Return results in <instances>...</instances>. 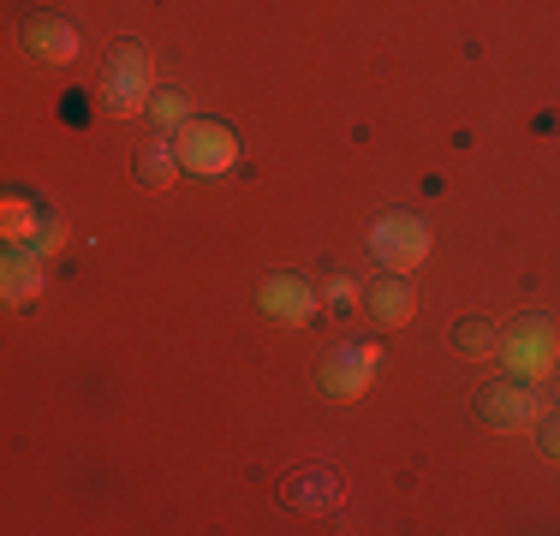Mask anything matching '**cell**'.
<instances>
[{"mask_svg": "<svg viewBox=\"0 0 560 536\" xmlns=\"http://www.w3.org/2000/svg\"><path fill=\"white\" fill-rule=\"evenodd\" d=\"M150 78H155L150 48H143L138 36H119V43L108 48V60H102V107H108L114 119L143 114V107H150V96H155Z\"/></svg>", "mask_w": 560, "mask_h": 536, "instance_id": "obj_1", "label": "cell"}, {"mask_svg": "<svg viewBox=\"0 0 560 536\" xmlns=\"http://www.w3.org/2000/svg\"><path fill=\"white\" fill-rule=\"evenodd\" d=\"M173 155H179L185 173H203V179H215L238 161V131L226 126V119H185L179 131H173Z\"/></svg>", "mask_w": 560, "mask_h": 536, "instance_id": "obj_2", "label": "cell"}, {"mask_svg": "<svg viewBox=\"0 0 560 536\" xmlns=\"http://www.w3.org/2000/svg\"><path fill=\"white\" fill-rule=\"evenodd\" d=\"M555 352H560V334L549 316H518L501 340V358H506V375L518 382H537V375L555 370Z\"/></svg>", "mask_w": 560, "mask_h": 536, "instance_id": "obj_3", "label": "cell"}, {"mask_svg": "<svg viewBox=\"0 0 560 536\" xmlns=\"http://www.w3.org/2000/svg\"><path fill=\"white\" fill-rule=\"evenodd\" d=\"M471 411H477V423H483V429H537V418H542L530 382H518V375L483 382V387H477V399H471Z\"/></svg>", "mask_w": 560, "mask_h": 536, "instance_id": "obj_4", "label": "cell"}, {"mask_svg": "<svg viewBox=\"0 0 560 536\" xmlns=\"http://www.w3.org/2000/svg\"><path fill=\"white\" fill-rule=\"evenodd\" d=\"M370 250L382 257V268L406 275V268H418L423 257H430V226H423L411 209H388L376 226H370Z\"/></svg>", "mask_w": 560, "mask_h": 536, "instance_id": "obj_5", "label": "cell"}, {"mask_svg": "<svg viewBox=\"0 0 560 536\" xmlns=\"http://www.w3.org/2000/svg\"><path fill=\"white\" fill-rule=\"evenodd\" d=\"M376 370H382V358L364 352V346H328L316 358V394L323 399H364Z\"/></svg>", "mask_w": 560, "mask_h": 536, "instance_id": "obj_6", "label": "cell"}, {"mask_svg": "<svg viewBox=\"0 0 560 536\" xmlns=\"http://www.w3.org/2000/svg\"><path fill=\"white\" fill-rule=\"evenodd\" d=\"M364 311H370V322H376V328H406L411 316H418V287H411L406 275H376L364 287Z\"/></svg>", "mask_w": 560, "mask_h": 536, "instance_id": "obj_7", "label": "cell"}, {"mask_svg": "<svg viewBox=\"0 0 560 536\" xmlns=\"http://www.w3.org/2000/svg\"><path fill=\"white\" fill-rule=\"evenodd\" d=\"M19 43H24V54H31L36 66H66V60H78V31H72L66 19H55V12H36V19H24Z\"/></svg>", "mask_w": 560, "mask_h": 536, "instance_id": "obj_8", "label": "cell"}, {"mask_svg": "<svg viewBox=\"0 0 560 536\" xmlns=\"http://www.w3.org/2000/svg\"><path fill=\"white\" fill-rule=\"evenodd\" d=\"M280 501L292 513H328V506H340V471L335 465H299L280 489Z\"/></svg>", "mask_w": 560, "mask_h": 536, "instance_id": "obj_9", "label": "cell"}, {"mask_svg": "<svg viewBox=\"0 0 560 536\" xmlns=\"http://www.w3.org/2000/svg\"><path fill=\"white\" fill-rule=\"evenodd\" d=\"M257 299H262V311H269L275 322H311L316 316V287L304 275H269Z\"/></svg>", "mask_w": 560, "mask_h": 536, "instance_id": "obj_10", "label": "cell"}, {"mask_svg": "<svg viewBox=\"0 0 560 536\" xmlns=\"http://www.w3.org/2000/svg\"><path fill=\"white\" fill-rule=\"evenodd\" d=\"M131 173H138L150 191H162V185H173V173H179V155H173V138L162 131V138H150L138 150V161H131Z\"/></svg>", "mask_w": 560, "mask_h": 536, "instance_id": "obj_11", "label": "cell"}, {"mask_svg": "<svg viewBox=\"0 0 560 536\" xmlns=\"http://www.w3.org/2000/svg\"><path fill=\"white\" fill-rule=\"evenodd\" d=\"M43 292V268H36L31 245H12L7 250V304H31Z\"/></svg>", "mask_w": 560, "mask_h": 536, "instance_id": "obj_12", "label": "cell"}, {"mask_svg": "<svg viewBox=\"0 0 560 536\" xmlns=\"http://www.w3.org/2000/svg\"><path fill=\"white\" fill-rule=\"evenodd\" d=\"M447 346H453V352H465V358H483V352H495V322H489V316H459V322H453V328H447Z\"/></svg>", "mask_w": 560, "mask_h": 536, "instance_id": "obj_13", "label": "cell"}, {"mask_svg": "<svg viewBox=\"0 0 560 536\" xmlns=\"http://www.w3.org/2000/svg\"><path fill=\"white\" fill-rule=\"evenodd\" d=\"M143 114L155 119V131H167V138H173V131H179L185 119H191V96H185V90H155Z\"/></svg>", "mask_w": 560, "mask_h": 536, "instance_id": "obj_14", "label": "cell"}, {"mask_svg": "<svg viewBox=\"0 0 560 536\" xmlns=\"http://www.w3.org/2000/svg\"><path fill=\"white\" fill-rule=\"evenodd\" d=\"M328 304H335V311H352V304H364V292H358V280H346V275H328Z\"/></svg>", "mask_w": 560, "mask_h": 536, "instance_id": "obj_15", "label": "cell"}, {"mask_svg": "<svg viewBox=\"0 0 560 536\" xmlns=\"http://www.w3.org/2000/svg\"><path fill=\"white\" fill-rule=\"evenodd\" d=\"M537 447H542V459H555V465H560V411H555L549 423L537 418Z\"/></svg>", "mask_w": 560, "mask_h": 536, "instance_id": "obj_16", "label": "cell"}, {"mask_svg": "<svg viewBox=\"0 0 560 536\" xmlns=\"http://www.w3.org/2000/svg\"><path fill=\"white\" fill-rule=\"evenodd\" d=\"M555 411H560V382H555Z\"/></svg>", "mask_w": 560, "mask_h": 536, "instance_id": "obj_17", "label": "cell"}]
</instances>
